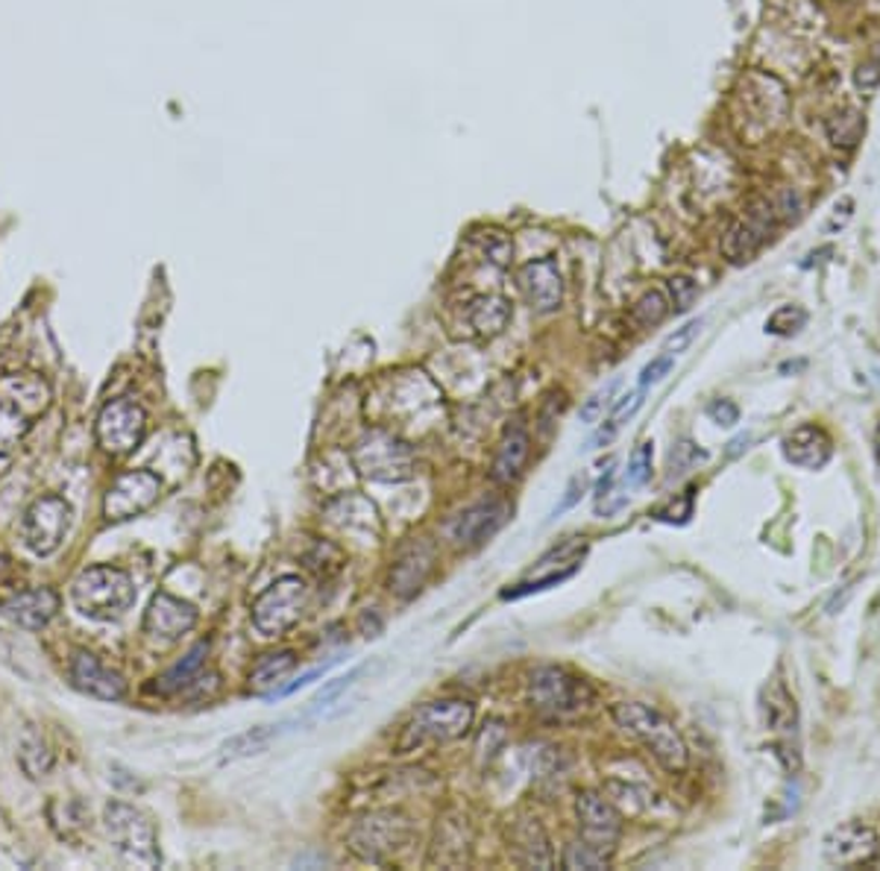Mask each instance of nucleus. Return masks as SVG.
I'll return each mask as SVG.
<instances>
[{
	"label": "nucleus",
	"instance_id": "f257e3e1",
	"mask_svg": "<svg viewBox=\"0 0 880 871\" xmlns=\"http://www.w3.org/2000/svg\"><path fill=\"white\" fill-rule=\"evenodd\" d=\"M611 713L613 722L620 725L632 740L646 745V752L652 754L661 769L673 774L687 769V745H684L678 728L661 710L640 702H620L613 704Z\"/></svg>",
	"mask_w": 880,
	"mask_h": 871
},
{
	"label": "nucleus",
	"instance_id": "f03ea898",
	"mask_svg": "<svg viewBox=\"0 0 880 871\" xmlns=\"http://www.w3.org/2000/svg\"><path fill=\"white\" fill-rule=\"evenodd\" d=\"M136 585L118 566H89L74 578L71 599L79 614L94 623H115L136 604Z\"/></svg>",
	"mask_w": 880,
	"mask_h": 871
},
{
	"label": "nucleus",
	"instance_id": "7ed1b4c3",
	"mask_svg": "<svg viewBox=\"0 0 880 871\" xmlns=\"http://www.w3.org/2000/svg\"><path fill=\"white\" fill-rule=\"evenodd\" d=\"M475 707L464 699H441L417 707L415 716L408 719L399 740H396V754L423 752L429 745L452 743L464 736L473 728Z\"/></svg>",
	"mask_w": 880,
	"mask_h": 871
},
{
	"label": "nucleus",
	"instance_id": "20e7f679",
	"mask_svg": "<svg viewBox=\"0 0 880 871\" xmlns=\"http://www.w3.org/2000/svg\"><path fill=\"white\" fill-rule=\"evenodd\" d=\"M103 822L115 851L139 869H158L162 851H158L156 824L150 822L148 812L124 802H110L103 810Z\"/></svg>",
	"mask_w": 880,
	"mask_h": 871
},
{
	"label": "nucleus",
	"instance_id": "39448f33",
	"mask_svg": "<svg viewBox=\"0 0 880 871\" xmlns=\"http://www.w3.org/2000/svg\"><path fill=\"white\" fill-rule=\"evenodd\" d=\"M353 466L370 482L399 485L415 478L417 458L406 440H399L385 428H373L353 446Z\"/></svg>",
	"mask_w": 880,
	"mask_h": 871
},
{
	"label": "nucleus",
	"instance_id": "423d86ee",
	"mask_svg": "<svg viewBox=\"0 0 880 871\" xmlns=\"http://www.w3.org/2000/svg\"><path fill=\"white\" fill-rule=\"evenodd\" d=\"M528 699L537 713L552 716V719H570L596 702V690L570 669L540 666L532 673V681H528Z\"/></svg>",
	"mask_w": 880,
	"mask_h": 871
},
{
	"label": "nucleus",
	"instance_id": "0eeeda50",
	"mask_svg": "<svg viewBox=\"0 0 880 871\" xmlns=\"http://www.w3.org/2000/svg\"><path fill=\"white\" fill-rule=\"evenodd\" d=\"M415 836V824L399 810H373L346 833V845L365 862H385L406 848Z\"/></svg>",
	"mask_w": 880,
	"mask_h": 871
},
{
	"label": "nucleus",
	"instance_id": "6e6552de",
	"mask_svg": "<svg viewBox=\"0 0 880 871\" xmlns=\"http://www.w3.org/2000/svg\"><path fill=\"white\" fill-rule=\"evenodd\" d=\"M308 604V585L299 575H282L253 602V628L262 637H282L299 625Z\"/></svg>",
	"mask_w": 880,
	"mask_h": 871
},
{
	"label": "nucleus",
	"instance_id": "1a4fd4ad",
	"mask_svg": "<svg viewBox=\"0 0 880 871\" xmlns=\"http://www.w3.org/2000/svg\"><path fill=\"white\" fill-rule=\"evenodd\" d=\"M144 435H148V411L136 399L120 396V399H112L100 408L94 437H98V446L103 452L129 456L132 449H139Z\"/></svg>",
	"mask_w": 880,
	"mask_h": 871
},
{
	"label": "nucleus",
	"instance_id": "9d476101",
	"mask_svg": "<svg viewBox=\"0 0 880 871\" xmlns=\"http://www.w3.org/2000/svg\"><path fill=\"white\" fill-rule=\"evenodd\" d=\"M71 520H74V511H71V505L62 496H41V499H36L24 511V520H21L24 546L33 554L48 558V554H53L62 546V540L68 535Z\"/></svg>",
	"mask_w": 880,
	"mask_h": 871
},
{
	"label": "nucleus",
	"instance_id": "9b49d317",
	"mask_svg": "<svg viewBox=\"0 0 880 871\" xmlns=\"http://www.w3.org/2000/svg\"><path fill=\"white\" fill-rule=\"evenodd\" d=\"M162 496V478L153 470H129L120 473L103 496V516L110 523H127L150 511Z\"/></svg>",
	"mask_w": 880,
	"mask_h": 871
},
{
	"label": "nucleus",
	"instance_id": "f8f14e48",
	"mask_svg": "<svg viewBox=\"0 0 880 871\" xmlns=\"http://www.w3.org/2000/svg\"><path fill=\"white\" fill-rule=\"evenodd\" d=\"M778 208L775 200H757L734 220L723 238V253L731 265H742L763 249V244L771 238V229L778 223Z\"/></svg>",
	"mask_w": 880,
	"mask_h": 871
},
{
	"label": "nucleus",
	"instance_id": "ddd939ff",
	"mask_svg": "<svg viewBox=\"0 0 880 871\" xmlns=\"http://www.w3.org/2000/svg\"><path fill=\"white\" fill-rule=\"evenodd\" d=\"M821 857L833 869H866L880 860V836L863 822H842L825 833Z\"/></svg>",
	"mask_w": 880,
	"mask_h": 871
},
{
	"label": "nucleus",
	"instance_id": "4468645a",
	"mask_svg": "<svg viewBox=\"0 0 880 871\" xmlns=\"http://www.w3.org/2000/svg\"><path fill=\"white\" fill-rule=\"evenodd\" d=\"M575 816H578L582 840L611 854L613 845L623 836V812L599 792L584 790L575 798Z\"/></svg>",
	"mask_w": 880,
	"mask_h": 871
},
{
	"label": "nucleus",
	"instance_id": "2eb2a0df",
	"mask_svg": "<svg viewBox=\"0 0 880 871\" xmlns=\"http://www.w3.org/2000/svg\"><path fill=\"white\" fill-rule=\"evenodd\" d=\"M516 285L537 315H552L564 303V277L554 258H535L523 265L516 273Z\"/></svg>",
	"mask_w": 880,
	"mask_h": 871
},
{
	"label": "nucleus",
	"instance_id": "dca6fc26",
	"mask_svg": "<svg viewBox=\"0 0 880 871\" xmlns=\"http://www.w3.org/2000/svg\"><path fill=\"white\" fill-rule=\"evenodd\" d=\"M435 561L437 552L429 540H411V543H406L394 558V566H391V575H387V590L396 599H411V595H417L420 587L429 581L432 569H435Z\"/></svg>",
	"mask_w": 880,
	"mask_h": 871
},
{
	"label": "nucleus",
	"instance_id": "f3484780",
	"mask_svg": "<svg viewBox=\"0 0 880 871\" xmlns=\"http://www.w3.org/2000/svg\"><path fill=\"white\" fill-rule=\"evenodd\" d=\"M194 625H197V607L191 602H182V599L165 593V590H158V593L150 599L148 614H144V631H148L153 640L177 643V640H182Z\"/></svg>",
	"mask_w": 880,
	"mask_h": 871
},
{
	"label": "nucleus",
	"instance_id": "a211bd4d",
	"mask_svg": "<svg viewBox=\"0 0 880 871\" xmlns=\"http://www.w3.org/2000/svg\"><path fill=\"white\" fill-rule=\"evenodd\" d=\"M508 514H511V508H508V502H502V499L475 502V505L464 508V511L449 523V537L456 540V546H464V549L482 546L508 523Z\"/></svg>",
	"mask_w": 880,
	"mask_h": 871
},
{
	"label": "nucleus",
	"instance_id": "6ab92c4d",
	"mask_svg": "<svg viewBox=\"0 0 880 871\" xmlns=\"http://www.w3.org/2000/svg\"><path fill=\"white\" fill-rule=\"evenodd\" d=\"M71 683L74 690L100 702H120L127 695V681L89 652H77L71 657Z\"/></svg>",
	"mask_w": 880,
	"mask_h": 871
},
{
	"label": "nucleus",
	"instance_id": "aec40b11",
	"mask_svg": "<svg viewBox=\"0 0 880 871\" xmlns=\"http://www.w3.org/2000/svg\"><path fill=\"white\" fill-rule=\"evenodd\" d=\"M508 848L520 866L525 869H552V848H549V836H546L544 824L535 816H516L508 822Z\"/></svg>",
	"mask_w": 880,
	"mask_h": 871
},
{
	"label": "nucleus",
	"instance_id": "412c9836",
	"mask_svg": "<svg viewBox=\"0 0 880 871\" xmlns=\"http://www.w3.org/2000/svg\"><path fill=\"white\" fill-rule=\"evenodd\" d=\"M0 611L12 625H18L24 631H41L60 611V593L50 590V587L21 590V593L10 595L7 602L0 604Z\"/></svg>",
	"mask_w": 880,
	"mask_h": 871
},
{
	"label": "nucleus",
	"instance_id": "4be33fe9",
	"mask_svg": "<svg viewBox=\"0 0 880 871\" xmlns=\"http://www.w3.org/2000/svg\"><path fill=\"white\" fill-rule=\"evenodd\" d=\"M467 857H470V824L461 812H446L444 819H437L435 842L425 862L441 869H458L464 866Z\"/></svg>",
	"mask_w": 880,
	"mask_h": 871
},
{
	"label": "nucleus",
	"instance_id": "5701e85b",
	"mask_svg": "<svg viewBox=\"0 0 880 871\" xmlns=\"http://www.w3.org/2000/svg\"><path fill=\"white\" fill-rule=\"evenodd\" d=\"M329 523H335L346 535H361L377 540L382 535V520H379L377 505L361 494H344L332 499L327 505Z\"/></svg>",
	"mask_w": 880,
	"mask_h": 871
},
{
	"label": "nucleus",
	"instance_id": "b1692460",
	"mask_svg": "<svg viewBox=\"0 0 880 871\" xmlns=\"http://www.w3.org/2000/svg\"><path fill=\"white\" fill-rule=\"evenodd\" d=\"M781 449L783 458H787L790 464L802 466V470H821L833 456V444L831 437H828V432L819 426H813V423L792 428L790 435L781 440Z\"/></svg>",
	"mask_w": 880,
	"mask_h": 871
},
{
	"label": "nucleus",
	"instance_id": "393cba45",
	"mask_svg": "<svg viewBox=\"0 0 880 871\" xmlns=\"http://www.w3.org/2000/svg\"><path fill=\"white\" fill-rule=\"evenodd\" d=\"M761 719L766 731L795 736L799 731V707L783 681H769L761 690Z\"/></svg>",
	"mask_w": 880,
	"mask_h": 871
},
{
	"label": "nucleus",
	"instance_id": "a878e982",
	"mask_svg": "<svg viewBox=\"0 0 880 871\" xmlns=\"http://www.w3.org/2000/svg\"><path fill=\"white\" fill-rule=\"evenodd\" d=\"M528 452H532V440L525 435L523 428H511L505 432V437L496 446L494 464H490V478L496 485H511L520 478V473L525 470V461H528Z\"/></svg>",
	"mask_w": 880,
	"mask_h": 871
},
{
	"label": "nucleus",
	"instance_id": "bb28decb",
	"mask_svg": "<svg viewBox=\"0 0 880 871\" xmlns=\"http://www.w3.org/2000/svg\"><path fill=\"white\" fill-rule=\"evenodd\" d=\"M0 396L15 402L21 411H27L33 420L44 414V408L50 406V387L39 376H33V373L0 379Z\"/></svg>",
	"mask_w": 880,
	"mask_h": 871
},
{
	"label": "nucleus",
	"instance_id": "cd10ccee",
	"mask_svg": "<svg viewBox=\"0 0 880 871\" xmlns=\"http://www.w3.org/2000/svg\"><path fill=\"white\" fill-rule=\"evenodd\" d=\"M294 669H297V654L291 652V649L265 654V657H258V664L250 669V690L258 695L279 693V683L285 681Z\"/></svg>",
	"mask_w": 880,
	"mask_h": 871
},
{
	"label": "nucleus",
	"instance_id": "c85d7f7f",
	"mask_svg": "<svg viewBox=\"0 0 880 871\" xmlns=\"http://www.w3.org/2000/svg\"><path fill=\"white\" fill-rule=\"evenodd\" d=\"M511 320V303L505 297H475L467 306V323L479 337L502 335Z\"/></svg>",
	"mask_w": 880,
	"mask_h": 871
},
{
	"label": "nucleus",
	"instance_id": "c756f323",
	"mask_svg": "<svg viewBox=\"0 0 880 871\" xmlns=\"http://www.w3.org/2000/svg\"><path fill=\"white\" fill-rule=\"evenodd\" d=\"M206 657H208V643H197L189 654H186V657H182V661H179L177 666H170L168 673L162 675V678H156L153 690L162 695L179 693L182 687H189V683L197 678V673L203 669V664H206Z\"/></svg>",
	"mask_w": 880,
	"mask_h": 871
},
{
	"label": "nucleus",
	"instance_id": "7c9ffc66",
	"mask_svg": "<svg viewBox=\"0 0 880 871\" xmlns=\"http://www.w3.org/2000/svg\"><path fill=\"white\" fill-rule=\"evenodd\" d=\"M33 428V417L0 396V458L12 456Z\"/></svg>",
	"mask_w": 880,
	"mask_h": 871
},
{
	"label": "nucleus",
	"instance_id": "2f4dec72",
	"mask_svg": "<svg viewBox=\"0 0 880 871\" xmlns=\"http://www.w3.org/2000/svg\"><path fill=\"white\" fill-rule=\"evenodd\" d=\"M18 763L30 781H39V778L50 774V769H53V763L56 760H53V752H50L48 745L41 743L39 736L27 733L18 745Z\"/></svg>",
	"mask_w": 880,
	"mask_h": 871
},
{
	"label": "nucleus",
	"instance_id": "473e14b6",
	"mask_svg": "<svg viewBox=\"0 0 880 871\" xmlns=\"http://www.w3.org/2000/svg\"><path fill=\"white\" fill-rule=\"evenodd\" d=\"M863 132H866V118L857 110H842L833 118H828V139L837 148L851 150L863 139Z\"/></svg>",
	"mask_w": 880,
	"mask_h": 871
},
{
	"label": "nucleus",
	"instance_id": "72a5a7b5",
	"mask_svg": "<svg viewBox=\"0 0 880 871\" xmlns=\"http://www.w3.org/2000/svg\"><path fill=\"white\" fill-rule=\"evenodd\" d=\"M611 866V854L596 848L590 842H570L564 851L566 871H604Z\"/></svg>",
	"mask_w": 880,
	"mask_h": 871
},
{
	"label": "nucleus",
	"instance_id": "f704fd0d",
	"mask_svg": "<svg viewBox=\"0 0 880 871\" xmlns=\"http://www.w3.org/2000/svg\"><path fill=\"white\" fill-rule=\"evenodd\" d=\"M277 725H265V728H253V731L241 733L232 743L224 745V760H238V757H250V754L265 752L270 740L277 736Z\"/></svg>",
	"mask_w": 880,
	"mask_h": 871
},
{
	"label": "nucleus",
	"instance_id": "c9c22d12",
	"mask_svg": "<svg viewBox=\"0 0 880 871\" xmlns=\"http://www.w3.org/2000/svg\"><path fill=\"white\" fill-rule=\"evenodd\" d=\"M666 315H669V299H666V294L663 291H646L643 297L637 299L632 306V317L637 326L643 329H652L658 326V323H663L666 320Z\"/></svg>",
	"mask_w": 880,
	"mask_h": 871
},
{
	"label": "nucleus",
	"instance_id": "e433bc0d",
	"mask_svg": "<svg viewBox=\"0 0 880 871\" xmlns=\"http://www.w3.org/2000/svg\"><path fill=\"white\" fill-rule=\"evenodd\" d=\"M807 326V311L802 306H781L775 308L766 320V332L769 335H781V337H792L799 335L802 329Z\"/></svg>",
	"mask_w": 880,
	"mask_h": 871
},
{
	"label": "nucleus",
	"instance_id": "4c0bfd02",
	"mask_svg": "<svg viewBox=\"0 0 880 871\" xmlns=\"http://www.w3.org/2000/svg\"><path fill=\"white\" fill-rule=\"evenodd\" d=\"M704 461H707V452L699 449L692 440H678L673 452H669V470H673V475L690 473L692 466L704 464Z\"/></svg>",
	"mask_w": 880,
	"mask_h": 871
},
{
	"label": "nucleus",
	"instance_id": "58836bf2",
	"mask_svg": "<svg viewBox=\"0 0 880 871\" xmlns=\"http://www.w3.org/2000/svg\"><path fill=\"white\" fill-rule=\"evenodd\" d=\"M652 456L654 449L652 444H640L632 452V461H628V473H625V482L632 487H643L649 478H652Z\"/></svg>",
	"mask_w": 880,
	"mask_h": 871
},
{
	"label": "nucleus",
	"instance_id": "ea45409f",
	"mask_svg": "<svg viewBox=\"0 0 880 871\" xmlns=\"http://www.w3.org/2000/svg\"><path fill=\"white\" fill-rule=\"evenodd\" d=\"M616 390H620V379H613V382H608L604 387H599L596 394L587 396L582 406V423H596V420L604 414V408L611 406V396L616 394Z\"/></svg>",
	"mask_w": 880,
	"mask_h": 871
},
{
	"label": "nucleus",
	"instance_id": "a19ab883",
	"mask_svg": "<svg viewBox=\"0 0 880 871\" xmlns=\"http://www.w3.org/2000/svg\"><path fill=\"white\" fill-rule=\"evenodd\" d=\"M570 575H575L573 566H566V569H554V573L544 575V578H535V581H528V585H520V587H514V590H505L502 599H520V595L540 593V590H549V587H554V585H564Z\"/></svg>",
	"mask_w": 880,
	"mask_h": 871
},
{
	"label": "nucleus",
	"instance_id": "79ce46f5",
	"mask_svg": "<svg viewBox=\"0 0 880 871\" xmlns=\"http://www.w3.org/2000/svg\"><path fill=\"white\" fill-rule=\"evenodd\" d=\"M666 287H669L675 311H687L696 303V297H699V285L690 277H673L666 282Z\"/></svg>",
	"mask_w": 880,
	"mask_h": 871
},
{
	"label": "nucleus",
	"instance_id": "37998d69",
	"mask_svg": "<svg viewBox=\"0 0 880 871\" xmlns=\"http://www.w3.org/2000/svg\"><path fill=\"white\" fill-rule=\"evenodd\" d=\"M702 326H704L702 317H699V320H690V323H684L681 329H675L673 335L663 341V349H666L669 356H678V353H684V349L696 341V335L702 332Z\"/></svg>",
	"mask_w": 880,
	"mask_h": 871
},
{
	"label": "nucleus",
	"instance_id": "c03bdc74",
	"mask_svg": "<svg viewBox=\"0 0 880 871\" xmlns=\"http://www.w3.org/2000/svg\"><path fill=\"white\" fill-rule=\"evenodd\" d=\"M646 402V387H640V390H632V394H623L620 399H616V406H613L611 411V420L616 423V426H623V423H628L640 408H643Z\"/></svg>",
	"mask_w": 880,
	"mask_h": 871
},
{
	"label": "nucleus",
	"instance_id": "a18cd8bd",
	"mask_svg": "<svg viewBox=\"0 0 880 871\" xmlns=\"http://www.w3.org/2000/svg\"><path fill=\"white\" fill-rule=\"evenodd\" d=\"M673 367H675V356H669V353H663V356L652 358V361L643 367V373H640V387L661 385L663 379L673 373Z\"/></svg>",
	"mask_w": 880,
	"mask_h": 871
},
{
	"label": "nucleus",
	"instance_id": "49530a36",
	"mask_svg": "<svg viewBox=\"0 0 880 871\" xmlns=\"http://www.w3.org/2000/svg\"><path fill=\"white\" fill-rule=\"evenodd\" d=\"M707 417H711V423H716V426L731 428L740 423V408L731 399H713L711 406H707Z\"/></svg>",
	"mask_w": 880,
	"mask_h": 871
},
{
	"label": "nucleus",
	"instance_id": "de8ad7c7",
	"mask_svg": "<svg viewBox=\"0 0 880 871\" xmlns=\"http://www.w3.org/2000/svg\"><path fill=\"white\" fill-rule=\"evenodd\" d=\"M358 675H361V669H353V673L341 675V678H332V681H329L327 687H323V690L317 693V699H315L317 707H323V704H329L332 699H337L341 693H346V690H349V687L356 683Z\"/></svg>",
	"mask_w": 880,
	"mask_h": 871
},
{
	"label": "nucleus",
	"instance_id": "09e8293b",
	"mask_svg": "<svg viewBox=\"0 0 880 871\" xmlns=\"http://www.w3.org/2000/svg\"><path fill=\"white\" fill-rule=\"evenodd\" d=\"M857 86L863 91H871L880 86V44L871 50V60L863 62L860 68H857Z\"/></svg>",
	"mask_w": 880,
	"mask_h": 871
},
{
	"label": "nucleus",
	"instance_id": "8fccbe9b",
	"mask_svg": "<svg viewBox=\"0 0 880 871\" xmlns=\"http://www.w3.org/2000/svg\"><path fill=\"white\" fill-rule=\"evenodd\" d=\"M584 487H587V478H584V475H575L573 482L566 485V494H564V499H561V505H558V508H554V511H552V520H554V516L566 514L570 508L578 505V499H582V496H584Z\"/></svg>",
	"mask_w": 880,
	"mask_h": 871
},
{
	"label": "nucleus",
	"instance_id": "3c124183",
	"mask_svg": "<svg viewBox=\"0 0 880 871\" xmlns=\"http://www.w3.org/2000/svg\"><path fill=\"white\" fill-rule=\"evenodd\" d=\"M851 215H854V200L842 197L840 203L833 206V215H831V220L825 223V229H828V232H837V229H842L845 223H849Z\"/></svg>",
	"mask_w": 880,
	"mask_h": 871
},
{
	"label": "nucleus",
	"instance_id": "603ef678",
	"mask_svg": "<svg viewBox=\"0 0 880 871\" xmlns=\"http://www.w3.org/2000/svg\"><path fill=\"white\" fill-rule=\"evenodd\" d=\"M616 432H620V426L613 423V420H608L599 432H596L594 437H590V444H587V449H602V446H608L616 437Z\"/></svg>",
	"mask_w": 880,
	"mask_h": 871
},
{
	"label": "nucleus",
	"instance_id": "864d4df0",
	"mask_svg": "<svg viewBox=\"0 0 880 871\" xmlns=\"http://www.w3.org/2000/svg\"><path fill=\"white\" fill-rule=\"evenodd\" d=\"M7 575H10V558L0 552V581H7Z\"/></svg>",
	"mask_w": 880,
	"mask_h": 871
},
{
	"label": "nucleus",
	"instance_id": "5fc2aeb1",
	"mask_svg": "<svg viewBox=\"0 0 880 871\" xmlns=\"http://www.w3.org/2000/svg\"><path fill=\"white\" fill-rule=\"evenodd\" d=\"M742 444H749V435H742V437H737V440H734V444H731V456H737V452H740Z\"/></svg>",
	"mask_w": 880,
	"mask_h": 871
},
{
	"label": "nucleus",
	"instance_id": "6e6d98bb",
	"mask_svg": "<svg viewBox=\"0 0 880 871\" xmlns=\"http://www.w3.org/2000/svg\"><path fill=\"white\" fill-rule=\"evenodd\" d=\"M878 464H880V428H878Z\"/></svg>",
	"mask_w": 880,
	"mask_h": 871
}]
</instances>
